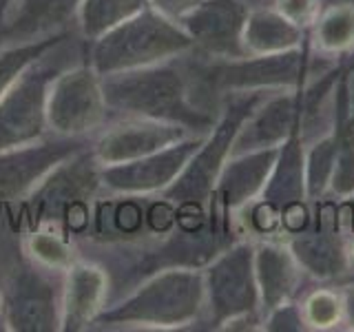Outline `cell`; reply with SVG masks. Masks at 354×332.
I'll list each match as a JSON object with an SVG mask.
<instances>
[{
  "label": "cell",
  "mask_w": 354,
  "mask_h": 332,
  "mask_svg": "<svg viewBox=\"0 0 354 332\" xmlns=\"http://www.w3.org/2000/svg\"><path fill=\"white\" fill-rule=\"evenodd\" d=\"M102 86L109 111L120 116L166 120L195 133H208L215 127L213 113L195 95L191 71H184L175 60L102 77Z\"/></svg>",
  "instance_id": "1"
},
{
  "label": "cell",
  "mask_w": 354,
  "mask_h": 332,
  "mask_svg": "<svg viewBox=\"0 0 354 332\" xmlns=\"http://www.w3.org/2000/svg\"><path fill=\"white\" fill-rule=\"evenodd\" d=\"M191 51H195V44L180 22L147 7L88 42L86 62L100 77H109L180 60Z\"/></svg>",
  "instance_id": "2"
},
{
  "label": "cell",
  "mask_w": 354,
  "mask_h": 332,
  "mask_svg": "<svg viewBox=\"0 0 354 332\" xmlns=\"http://www.w3.org/2000/svg\"><path fill=\"white\" fill-rule=\"evenodd\" d=\"M204 273L195 268H169L153 275L120 304L106 308L95 324L106 328H182L204 315Z\"/></svg>",
  "instance_id": "3"
},
{
  "label": "cell",
  "mask_w": 354,
  "mask_h": 332,
  "mask_svg": "<svg viewBox=\"0 0 354 332\" xmlns=\"http://www.w3.org/2000/svg\"><path fill=\"white\" fill-rule=\"evenodd\" d=\"M77 60H82V53L75 49L69 33L18 75V80L0 98V151L49 136L47 100L51 82Z\"/></svg>",
  "instance_id": "4"
},
{
  "label": "cell",
  "mask_w": 354,
  "mask_h": 332,
  "mask_svg": "<svg viewBox=\"0 0 354 332\" xmlns=\"http://www.w3.org/2000/svg\"><path fill=\"white\" fill-rule=\"evenodd\" d=\"M100 164L88 147L71 155L44 177L27 197V213L33 228H58L62 232L88 226L91 202L102 191Z\"/></svg>",
  "instance_id": "5"
},
{
  "label": "cell",
  "mask_w": 354,
  "mask_h": 332,
  "mask_svg": "<svg viewBox=\"0 0 354 332\" xmlns=\"http://www.w3.org/2000/svg\"><path fill=\"white\" fill-rule=\"evenodd\" d=\"M310 75V55L308 42L301 47L281 51V53H266V55H241V58L221 60L213 58V64L204 69L193 71L195 95L202 102L204 91H263L274 86H301ZM204 104V102H202Z\"/></svg>",
  "instance_id": "6"
},
{
  "label": "cell",
  "mask_w": 354,
  "mask_h": 332,
  "mask_svg": "<svg viewBox=\"0 0 354 332\" xmlns=\"http://www.w3.org/2000/svg\"><path fill=\"white\" fill-rule=\"evenodd\" d=\"M263 100L261 91H250L230 102L226 111L221 113L215 129L206 133V138L199 144V149L186 164L182 175L162 193L164 199H169L173 206L182 204H197L202 206L206 199H210V193L217 184V177L221 169L226 166L232 142H235L241 124Z\"/></svg>",
  "instance_id": "7"
},
{
  "label": "cell",
  "mask_w": 354,
  "mask_h": 332,
  "mask_svg": "<svg viewBox=\"0 0 354 332\" xmlns=\"http://www.w3.org/2000/svg\"><path fill=\"white\" fill-rule=\"evenodd\" d=\"M106 116L102 77L86 60H77L55 75L47 100L49 136L86 140L104 127Z\"/></svg>",
  "instance_id": "8"
},
{
  "label": "cell",
  "mask_w": 354,
  "mask_h": 332,
  "mask_svg": "<svg viewBox=\"0 0 354 332\" xmlns=\"http://www.w3.org/2000/svg\"><path fill=\"white\" fill-rule=\"evenodd\" d=\"M208 321L221 328L228 319L254 313L259 306V286L254 277V248L235 243L224 250L204 273Z\"/></svg>",
  "instance_id": "9"
},
{
  "label": "cell",
  "mask_w": 354,
  "mask_h": 332,
  "mask_svg": "<svg viewBox=\"0 0 354 332\" xmlns=\"http://www.w3.org/2000/svg\"><path fill=\"white\" fill-rule=\"evenodd\" d=\"M204 138L206 133H195L169 149L147 155V158L104 166V169L100 166L102 169L100 171L102 191L115 197H147L153 193H164L182 175Z\"/></svg>",
  "instance_id": "10"
},
{
  "label": "cell",
  "mask_w": 354,
  "mask_h": 332,
  "mask_svg": "<svg viewBox=\"0 0 354 332\" xmlns=\"http://www.w3.org/2000/svg\"><path fill=\"white\" fill-rule=\"evenodd\" d=\"M195 136V131L166 120L124 116L95 136L91 153L95 162L102 166H115L147 158L151 153L169 149L173 144Z\"/></svg>",
  "instance_id": "11"
},
{
  "label": "cell",
  "mask_w": 354,
  "mask_h": 332,
  "mask_svg": "<svg viewBox=\"0 0 354 332\" xmlns=\"http://www.w3.org/2000/svg\"><path fill=\"white\" fill-rule=\"evenodd\" d=\"M86 140L47 136L0 151V204L27 199L55 166L82 151Z\"/></svg>",
  "instance_id": "12"
},
{
  "label": "cell",
  "mask_w": 354,
  "mask_h": 332,
  "mask_svg": "<svg viewBox=\"0 0 354 332\" xmlns=\"http://www.w3.org/2000/svg\"><path fill=\"white\" fill-rule=\"evenodd\" d=\"M248 7L241 0H199L184 14L180 27L191 36L195 49L208 58L232 60L246 55L243 51V25Z\"/></svg>",
  "instance_id": "13"
},
{
  "label": "cell",
  "mask_w": 354,
  "mask_h": 332,
  "mask_svg": "<svg viewBox=\"0 0 354 332\" xmlns=\"http://www.w3.org/2000/svg\"><path fill=\"white\" fill-rule=\"evenodd\" d=\"M38 266L16 268L9 279L7 299H3L5 328L16 332L60 330V293Z\"/></svg>",
  "instance_id": "14"
},
{
  "label": "cell",
  "mask_w": 354,
  "mask_h": 332,
  "mask_svg": "<svg viewBox=\"0 0 354 332\" xmlns=\"http://www.w3.org/2000/svg\"><path fill=\"white\" fill-rule=\"evenodd\" d=\"M277 155H279V147L228 158L226 166L217 177L213 193H210V221L215 226L224 228L226 217H230V213L243 208L250 199L263 193L274 169Z\"/></svg>",
  "instance_id": "15"
},
{
  "label": "cell",
  "mask_w": 354,
  "mask_h": 332,
  "mask_svg": "<svg viewBox=\"0 0 354 332\" xmlns=\"http://www.w3.org/2000/svg\"><path fill=\"white\" fill-rule=\"evenodd\" d=\"M111 279L95 261L75 259L60 288V330H88L109 306Z\"/></svg>",
  "instance_id": "16"
},
{
  "label": "cell",
  "mask_w": 354,
  "mask_h": 332,
  "mask_svg": "<svg viewBox=\"0 0 354 332\" xmlns=\"http://www.w3.org/2000/svg\"><path fill=\"white\" fill-rule=\"evenodd\" d=\"M304 116V93H281L270 100H261L252 113L241 124L235 142H232V155L274 149L292 136L301 124Z\"/></svg>",
  "instance_id": "17"
},
{
  "label": "cell",
  "mask_w": 354,
  "mask_h": 332,
  "mask_svg": "<svg viewBox=\"0 0 354 332\" xmlns=\"http://www.w3.org/2000/svg\"><path fill=\"white\" fill-rule=\"evenodd\" d=\"M82 0H14L0 44L38 40L69 31Z\"/></svg>",
  "instance_id": "18"
},
{
  "label": "cell",
  "mask_w": 354,
  "mask_h": 332,
  "mask_svg": "<svg viewBox=\"0 0 354 332\" xmlns=\"http://www.w3.org/2000/svg\"><path fill=\"white\" fill-rule=\"evenodd\" d=\"M254 277L259 286V304L270 313L272 308L290 302L301 279V266L290 246L268 241L254 248Z\"/></svg>",
  "instance_id": "19"
},
{
  "label": "cell",
  "mask_w": 354,
  "mask_h": 332,
  "mask_svg": "<svg viewBox=\"0 0 354 332\" xmlns=\"http://www.w3.org/2000/svg\"><path fill=\"white\" fill-rule=\"evenodd\" d=\"M306 195V160H304V149H301V124L288 138L281 147L279 155H277L274 169L268 177L261 199L272 204L281 213V208L301 202Z\"/></svg>",
  "instance_id": "20"
},
{
  "label": "cell",
  "mask_w": 354,
  "mask_h": 332,
  "mask_svg": "<svg viewBox=\"0 0 354 332\" xmlns=\"http://www.w3.org/2000/svg\"><path fill=\"white\" fill-rule=\"evenodd\" d=\"M304 44V27L295 25L277 9L248 11L243 25V51L246 55H266L290 51Z\"/></svg>",
  "instance_id": "21"
},
{
  "label": "cell",
  "mask_w": 354,
  "mask_h": 332,
  "mask_svg": "<svg viewBox=\"0 0 354 332\" xmlns=\"http://www.w3.org/2000/svg\"><path fill=\"white\" fill-rule=\"evenodd\" d=\"M290 250L301 268L321 279L339 277L348 268V255L337 235V226L317 224V230L313 232H297V237L290 241Z\"/></svg>",
  "instance_id": "22"
},
{
  "label": "cell",
  "mask_w": 354,
  "mask_h": 332,
  "mask_svg": "<svg viewBox=\"0 0 354 332\" xmlns=\"http://www.w3.org/2000/svg\"><path fill=\"white\" fill-rule=\"evenodd\" d=\"M147 7L149 0H82L77 7L75 27L84 42H91Z\"/></svg>",
  "instance_id": "23"
},
{
  "label": "cell",
  "mask_w": 354,
  "mask_h": 332,
  "mask_svg": "<svg viewBox=\"0 0 354 332\" xmlns=\"http://www.w3.org/2000/svg\"><path fill=\"white\" fill-rule=\"evenodd\" d=\"M22 250L29 264L47 270L51 275H64L77 259L71 239L58 228H33L22 239Z\"/></svg>",
  "instance_id": "24"
},
{
  "label": "cell",
  "mask_w": 354,
  "mask_h": 332,
  "mask_svg": "<svg viewBox=\"0 0 354 332\" xmlns=\"http://www.w3.org/2000/svg\"><path fill=\"white\" fill-rule=\"evenodd\" d=\"M66 36H69V31L53 33V36H44L38 40L0 44V98L9 91L11 84L18 80V75L25 71L31 62H36L40 55H44L51 47L62 42Z\"/></svg>",
  "instance_id": "25"
},
{
  "label": "cell",
  "mask_w": 354,
  "mask_h": 332,
  "mask_svg": "<svg viewBox=\"0 0 354 332\" xmlns=\"http://www.w3.org/2000/svg\"><path fill=\"white\" fill-rule=\"evenodd\" d=\"M315 40L324 51L341 53L354 47V9L346 5H326L319 11Z\"/></svg>",
  "instance_id": "26"
},
{
  "label": "cell",
  "mask_w": 354,
  "mask_h": 332,
  "mask_svg": "<svg viewBox=\"0 0 354 332\" xmlns=\"http://www.w3.org/2000/svg\"><path fill=\"white\" fill-rule=\"evenodd\" d=\"M337 160V127L326 138H321L306 158V195L319 197L326 193L332 169Z\"/></svg>",
  "instance_id": "27"
},
{
  "label": "cell",
  "mask_w": 354,
  "mask_h": 332,
  "mask_svg": "<svg viewBox=\"0 0 354 332\" xmlns=\"http://www.w3.org/2000/svg\"><path fill=\"white\" fill-rule=\"evenodd\" d=\"M328 188L337 197L354 195V127L337 124V160Z\"/></svg>",
  "instance_id": "28"
},
{
  "label": "cell",
  "mask_w": 354,
  "mask_h": 332,
  "mask_svg": "<svg viewBox=\"0 0 354 332\" xmlns=\"http://www.w3.org/2000/svg\"><path fill=\"white\" fill-rule=\"evenodd\" d=\"M306 326L313 330H330L343 321V297L328 288L313 290L301 306Z\"/></svg>",
  "instance_id": "29"
},
{
  "label": "cell",
  "mask_w": 354,
  "mask_h": 332,
  "mask_svg": "<svg viewBox=\"0 0 354 332\" xmlns=\"http://www.w3.org/2000/svg\"><path fill=\"white\" fill-rule=\"evenodd\" d=\"M266 330H274V332H299V330H308L306 319L301 313V306H292L290 302H286L281 306L272 308L268 313V319L263 324Z\"/></svg>",
  "instance_id": "30"
},
{
  "label": "cell",
  "mask_w": 354,
  "mask_h": 332,
  "mask_svg": "<svg viewBox=\"0 0 354 332\" xmlns=\"http://www.w3.org/2000/svg\"><path fill=\"white\" fill-rule=\"evenodd\" d=\"M319 3L321 0H274V9L283 14L295 25L306 27L315 22L319 16Z\"/></svg>",
  "instance_id": "31"
},
{
  "label": "cell",
  "mask_w": 354,
  "mask_h": 332,
  "mask_svg": "<svg viewBox=\"0 0 354 332\" xmlns=\"http://www.w3.org/2000/svg\"><path fill=\"white\" fill-rule=\"evenodd\" d=\"M199 0H149V7L155 9L158 14L166 16L169 20H180L184 14H188Z\"/></svg>",
  "instance_id": "32"
},
{
  "label": "cell",
  "mask_w": 354,
  "mask_h": 332,
  "mask_svg": "<svg viewBox=\"0 0 354 332\" xmlns=\"http://www.w3.org/2000/svg\"><path fill=\"white\" fill-rule=\"evenodd\" d=\"M343 319L348 321L354 330V282H346L343 286Z\"/></svg>",
  "instance_id": "33"
},
{
  "label": "cell",
  "mask_w": 354,
  "mask_h": 332,
  "mask_svg": "<svg viewBox=\"0 0 354 332\" xmlns=\"http://www.w3.org/2000/svg\"><path fill=\"white\" fill-rule=\"evenodd\" d=\"M11 5H14V0H0V33L5 29V22H7V16L11 11Z\"/></svg>",
  "instance_id": "34"
},
{
  "label": "cell",
  "mask_w": 354,
  "mask_h": 332,
  "mask_svg": "<svg viewBox=\"0 0 354 332\" xmlns=\"http://www.w3.org/2000/svg\"><path fill=\"white\" fill-rule=\"evenodd\" d=\"M321 3H326V5H346V7L354 9V0H321Z\"/></svg>",
  "instance_id": "35"
},
{
  "label": "cell",
  "mask_w": 354,
  "mask_h": 332,
  "mask_svg": "<svg viewBox=\"0 0 354 332\" xmlns=\"http://www.w3.org/2000/svg\"><path fill=\"white\" fill-rule=\"evenodd\" d=\"M0 310H3V293H0Z\"/></svg>",
  "instance_id": "36"
},
{
  "label": "cell",
  "mask_w": 354,
  "mask_h": 332,
  "mask_svg": "<svg viewBox=\"0 0 354 332\" xmlns=\"http://www.w3.org/2000/svg\"><path fill=\"white\" fill-rule=\"evenodd\" d=\"M350 255H352V259H354V243H352V248H350Z\"/></svg>",
  "instance_id": "37"
},
{
  "label": "cell",
  "mask_w": 354,
  "mask_h": 332,
  "mask_svg": "<svg viewBox=\"0 0 354 332\" xmlns=\"http://www.w3.org/2000/svg\"><path fill=\"white\" fill-rule=\"evenodd\" d=\"M346 282H354V275H352V277H350V279H346Z\"/></svg>",
  "instance_id": "38"
}]
</instances>
